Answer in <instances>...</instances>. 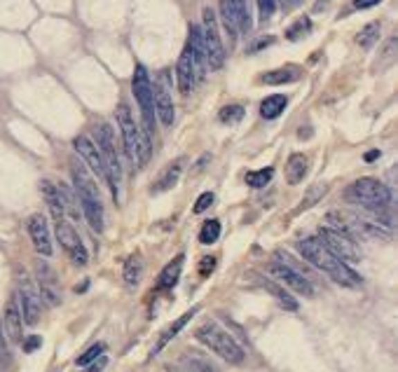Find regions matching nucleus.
<instances>
[{
	"mask_svg": "<svg viewBox=\"0 0 398 372\" xmlns=\"http://www.w3.org/2000/svg\"><path fill=\"white\" fill-rule=\"evenodd\" d=\"M298 253L307 260V263L314 265L316 269H321L323 274H328L335 283H338V286H345V288L361 286V276L356 274V272L349 267L347 263H342V260L335 258L316 237H307V239L298 241Z\"/></svg>",
	"mask_w": 398,
	"mask_h": 372,
	"instance_id": "1",
	"label": "nucleus"
},
{
	"mask_svg": "<svg viewBox=\"0 0 398 372\" xmlns=\"http://www.w3.org/2000/svg\"><path fill=\"white\" fill-rule=\"evenodd\" d=\"M71 176H73V185H75L78 200L82 204V211L87 215L91 229L96 234L103 232V202L99 195V188H96V181L89 176L87 169H84L80 162L71 164Z\"/></svg>",
	"mask_w": 398,
	"mask_h": 372,
	"instance_id": "2",
	"label": "nucleus"
},
{
	"mask_svg": "<svg viewBox=\"0 0 398 372\" xmlns=\"http://www.w3.org/2000/svg\"><path fill=\"white\" fill-rule=\"evenodd\" d=\"M118 124L122 132V143H125V152L132 162H136L138 166L145 164L150 154V139L145 134H141L138 124L134 122L132 110L127 108V103L118 105Z\"/></svg>",
	"mask_w": 398,
	"mask_h": 372,
	"instance_id": "3",
	"label": "nucleus"
},
{
	"mask_svg": "<svg viewBox=\"0 0 398 372\" xmlns=\"http://www.w3.org/2000/svg\"><path fill=\"white\" fill-rule=\"evenodd\" d=\"M197 339L204 346H209L213 353H218L223 361L228 363H235L239 365L244 361V349L239 346V342L232 335L225 330V328H220L216 321H206L204 326L197 328Z\"/></svg>",
	"mask_w": 398,
	"mask_h": 372,
	"instance_id": "4",
	"label": "nucleus"
},
{
	"mask_svg": "<svg viewBox=\"0 0 398 372\" xmlns=\"http://www.w3.org/2000/svg\"><path fill=\"white\" fill-rule=\"evenodd\" d=\"M345 197L352 204L363 206L368 213L391 206V190L377 178H359L345 190Z\"/></svg>",
	"mask_w": 398,
	"mask_h": 372,
	"instance_id": "5",
	"label": "nucleus"
},
{
	"mask_svg": "<svg viewBox=\"0 0 398 372\" xmlns=\"http://www.w3.org/2000/svg\"><path fill=\"white\" fill-rule=\"evenodd\" d=\"M96 148H99L103 162H106V171H108V178L106 183L110 185V192L115 197L120 195V178H122V166H120V157H118V150H115V136H113V129L110 124L101 122L96 127Z\"/></svg>",
	"mask_w": 398,
	"mask_h": 372,
	"instance_id": "6",
	"label": "nucleus"
},
{
	"mask_svg": "<svg viewBox=\"0 0 398 372\" xmlns=\"http://www.w3.org/2000/svg\"><path fill=\"white\" fill-rule=\"evenodd\" d=\"M201 42H204V57H206V68L211 71H218L223 68L225 64V47H223V40H220V33H218V21H216V15H213L211 8H206L201 12Z\"/></svg>",
	"mask_w": 398,
	"mask_h": 372,
	"instance_id": "7",
	"label": "nucleus"
},
{
	"mask_svg": "<svg viewBox=\"0 0 398 372\" xmlns=\"http://www.w3.org/2000/svg\"><path fill=\"white\" fill-rule=\"evenodd\" d=\"M132 91L134 98L138 101L141 115H143V124H145V136H152L155 132V103H152V82L148 78V71L143 66H136L132 78Z\"/></svg>",
	"mask_w": 398,
	"mask_h": 372,
	"instance_id": "8",
	"label": "nucleus"
},
{
	"mask_svg": "<svg viewBox=\"0 0 398 372\" xmlns=\"http://www.w3.org/2000/svg\"><path fill=\"white\" fill-rule=\"evenodd\" d=\"M316 239L321 241L335 258L342 260V263H359L361 260V248L356 244V239H349L345 234L335 232V229H330V227H321Z\"/></svg>",
	"mask_w": 398,
	"mask_h": 372,
	"instance_id": "9",
	"label": "nucleus"
},
{
	"mask_svg": "<svg viewBox=\"0 0 398 372\" xmlns=\"http://www.w3.org/2000/svg\"><path fill=\"white\" fill-rule=\"evenodd\" d=\"M17 305H19L21 319L26 326H35L42 314V302L38 288L30 283L26 274H19V290H17Z\"/></svg>",
	"mask_w": 398,
	"mask_h": 372,
	"instance_id": "10",
	"label": "nucleus"
},
{
	"mask_svg": "<svg viewBox=\"0 0 398 372\" xmlns=\"http://www.w3.org/2000/svg\"><path fill=\"white\" fill-rule=\"evenodd\" d=\"M54 234H57V241H59V246L64 248L66 253L71 256V260L75 265H87V248H84L82 244V239H80V234H78V229L71 225L66 218H59L57 220V225H54Z\"/></svg>",
	"mask_w": 398,
	"mask_h": 372,
	"instance_id": "11",
	"label": "nucleus"
},
{
	"mask_svg": "<svg viewBox=\"0 0 398 372\" xmlns=\"http://www.w3.org/2000/svg\"><path fill=\"white\" fill-rule=\"evenodd\" d=\"M152 103H155V115L164 127H171L176 120L174 110V98H171V87H169V73L162 71L157 80L152 82Z\"/></svg>",
	"mask_w": 398,
	"mask_h": 372,
	"instance_id": "12",
	"label": "nucleus"
},
{
	"mask_svg": "<svg viewBox=\"0 0 398 372\" xmlns=\"http://www.w3.org/2000/svg\"><path fill=\"white\" fill-rule=\"evenodd\" d=\"M267 272H269V276H274L279 283H284L286 288L296 290V293L305 295V297H311V295H314V286H311V281L302 274V272L293 269V267H289V265L279 263V260L269 263Z\"/></svg>",
	"mask_w": 398,
	"mask_h": 372,
	"instance_id": "13",
	"label": "nucleus"
},
{
	"mask_svg": "<svg viewBox=\"0 0 398 372\" xmlns=\"http://www.w3.org/2000/svg\"><path fill=\"white\" fill-rule=\"evenodd\" d=\"M35 283H38V293H40V300H45L47 305L57 307L61 302V295H59V278L54 274V269L50 267L47 263L38 260L35 263Z\"/></svg>",
	"mask_w": 398,
	"mask_h": 372,
	"instance_id": "14",
	"label": "nucleus"
},
{
	"mask_svg": "<svg viewBox=\"0 0 398 372\" xmlns=\"http://www.w3.org/2000/svg\"><path fill=\"white\" fill-rule=\"evenodd\" d=\"M73 148H75V152L82 157V162L89 166V171L96 173V176L106 181V178H108L106 162H103V157H101V152H99V148H96L94 141H91L89 136H75Z\"/></svg>",
	"mask_w": 398,
	"mask_h": 372,
	"instance_id": "15",
	"label": "nucleus"
},
{
	"mask_svg": "<svg viewBox=\"0 0 398 372\" xmlns=\"http://www.w3.org/2000/svg\"><path fill=\"white\" fill-rule=\"evenodd\" d=\"M28 234L33 241V248L40 253L42 258H52L54 248H52V237H50V227H47V218L40 213H33L28 218Z\"/></svg>",
	"mask_w": 398,
	"mask_h": 372,
	"instance_id": "16",
	"label": "nucleus"
},
{
	"mask_svg": "<svg viewBox=\"0 0 398 372\" xmlns=\"http://www.w3.org/2000/svg\"><path fill=\"white\" fill-rule=\"evenodd\" d=\"M176 78H179V89L183 94H190L195 89V82H197V71H195V64H192V54L186 45L183 49L181 59H179V66H176Z\"/></svg>",
	"mask_w": 398,
	"mask_h": 372,
	"instance_id": "17",
	"label": "nucleus"
},
{
	"mask_svg": "<svg viewBox=\"0 0 398 372\" xmlns=\"http://www.w3.org/2000/svg\"><path fill=\"white\" fill-rule=\"evenodd\" d=\"M5 333L12 342L21 344L24 339V319L19 312V305H17V297H12L8 302V309H5Z\"/></svg>",
	"mask_w": 398,
	"mask_h": 372,
	"instance_id": "18",
	"label": "nucleus"
},
{
	"mask_svg": "<svg viewBox=\"0 0 398 372\" xmlns=\"http://www.w3.org/2000/svg\"><path fill=\"white\" fill-rule=\"evenodd\" d=\"M40 192H42V197H45V204L50 206L54 218H57V220L64 218L66 204H64V197H61V192H59L57 185L50 183V181H40Z\"/></svg>",
	"mask_w": 398,
	"mask_h": 372,
	"instance_id": "19",
	"label": "nucleus"
},
{
	"mask_svg": "<svg viewBox=\"0 0 398 372\" xmlns=\"http://www.w3.org/2000/svg\"><path fill=\"white\" fill-rule=\"evenodd\" d=\"M300 68L298 66H284V68H277V71H269L265 76H260V82L262 85H269V87H279V85H291L300 80Z\"/></svg>",
	"mask_w": 398,
	"mask_h": 372,
	"instance_id": "20",
	"label": "nucleus"
},
{
	"mask_svg": "<svg viewBox=\"0 0 398 372\" xmlns=\"http://www.w3.org/2000/svg\"><path fill=\"white\" fill-rule=\"evenodd\" d=\"M307 171H309V159H307V154H291L289 157V164H286V178H289V183L291 185H298V183H302V178L307 176Z\"/></svg>",
	"mask_w": 398,
	"mask_h": 372,
	"instance_id": "21",
	"label": "nucleus"
},
{
	"mask_svg": "<svg viewBox=\"0 0 398 372\" xmlns=\"http://www.w3.org/2000/svg\"><path fill=\"white\" fill-rule=\"evenodd\" d=\"M183 263H186V256L183 253H179L171 263L167 265V267L162 269V274H159V288H174L176 283H179L181 278V272H183Z\"/></svg>",
	"mask_w": 398,
	"mask_h": 372,
	"instance_id": "22",
	"label": "nucleus"
},
{
	"mask_svg": "<svg viewBox=\"0 0 398 372\" xmlns=\"http://www.w3.org/2000/svg\"><path fill=\"white\" fill-rule=\"evenodd\" d=\"M286 105H289V98L284 94H272L260 103V115L265 117V120H277L286 110Z\"/></svg>",
	"mask_w": 398,
	"mask_h": 372,
	"instance_id": "23",
	"label": "nucleus"
},
{
	"mask_svg": "<svg viewBox=\"0 0 398 372\" xmlns=\"http://www.w3.org/2000/svg\"><path fill=\"white\" fill-rule=\"evenodd\" d=\"M232 3V12H235V19H237V28L239 33L248 35L251 28H253V19H251V10L246 0H230Z\"/></svg>",
	"mask_w": 398,
	"mask_h": 372,
	"instance_id": "24",
	"label": "nucleus"
},
{
	"mask_svg": "<svg viewBox=\"0 0 398 372\" xmlns=\"http://www.w3.org/2000/svg\"><path fill=\"white\" fill-rule=\"evenodd\" d=\"M195 314H197V307H195V309H190V312H186V314H183L181 316V319L179 321H176V324L174 326H169L167 328V330H164V335H162V337H159V342H157V346H155V351H152V353H159V351H162L164 349V346H167L169 342H171V339H174L176 337V335H179L181 330H183V328H186V324H188V321L190 319H192V316Z\"/></svg>",
	"mask_w": 398,
	"mask_h": 372,
	"instance_id": "25",
	"label": "nucleus"
},
{
	"mask_svg": "<svg viewBox=\"0 0 398 372\" xmlns=\"http://www.w3.org/2000/svg\"><path fill=\"white\" fill-rule=\"evenodd\" d=\"M220 19H223V28L225 33H228L230 42H235L239 35V28H237V19H235V12H232L230 0H220Z\"/></svg>",
	"mask_w": 398,
	"mask_h": 372,
	"instance_id": "26",
	"label": "nucleus"
},
{
	"mask_svg": "<svg viewBox=\"0 0 398 372\" xmlns=\"http://www.w3.org/2000/svg\"><path fill=\"white\" fill-rule=\"evenodd\" d=\"M181 169H183V164L181 162H176L174 166H169L167 171L162 173V176H159V181L152 185V192H167V190H171L174 188L176 183H179V178H181Z\"/></svg>",
	"mask_w": 398,
	"mask_h": 372,
	"instance_id": "27",
	"label": "nucleus"
},
{
	"mask_svg": "<svg viewBox=\"0 0 398 372\" xmlns=\"http://www.w3.org/2000/svg\"><path fill=\"white\" fill-rule=\"evenodd\" d=\"M141 276H143V258H141L138 253H134V256L125 263V281H127V286H138Z\"/></svg>",
	"mask_w": 398,
	"mask_h": 372,
	"instance_id": "28",
	"label": "nucleus"
},
{
	"mask_svg": "<svg viewBox=\"0 0 398 372\" xmlns=\"http://www.w3.org/2000/svg\"><path fill=\"white\" fill-rule=\"evenodd\" d=\"M171 372H213L209 363H204L201 358H181L179 363L171 368Z\"/></svg>",
	"mask_w": 398,
	"mask_h": 372,
	"instance_id": "29",
	"label": "nucleus"
},
{
	"mask_svg": "<svg viewBox=\"0 0 398 372\" xmlns=\"http://www.w3.org/2000/svg\"><path fill=\"white\" fill-rule=\"evenodd\" d=\"M272 176H274L272 166L260 169V171H248L246 173V185H251V188H265V185L272 181Z\"/></svg>",
	"mask_w": 398,
	"mask_h": 372,
	"instance_id": "30",
	"label": "nucleus"
},
{
	"mask_svg": "<svg viewBox=\"0 0 398 372\" xmlns=\"http://www.w3.org/2000/svg\"><path fill=\"white\" fill-rule=\"evenodd\" d=\"M220 237V222L213 218V220H206L204 222V227H201V234H199V241L201 244H206V246H211V244H216Z\"/></svg>",
	"mask_w": 398,
	"mask_h": 372,
	"instance_id": "31",
	"label": "nucleus"
},
{
	"mask_svg": "<svg viewBox=\"0 0 398 372\" xmlns=\"http://www.w3.org/2000/svg\"><path fill=\"white\" fill-rule=\"evenodd\" d=\"M377 35H379V24L372 21V24H368V26H365V28L359 33V45L365 47V49H370V47L377 42Z\"/></svg>",
	"mask_w": 398,
	"mask_h": 372,
	"instance_id": "32",
	"label": "nucleus"
},
{
	"mask_svg": "<svg viewBox=\"0 0 398 372\" xmlns=\"http://www.w3.org/2000/svg\"><path fill=\"white\" fill-rule=\"evenodd\" d=\"M309 30H311L309 17H302V19H298L289 30H286V38H289V40H300V38H302V35H307Z\"/></svg>",
	"mask_w": 398,
	"mask_h": 372,
	"instance_id": "33",
	"label": "nucleus"
},
{
	"mask_svg": "<svg viewBox=\"0 0 398 372\" xmlns=\"http://www.w3.org/2000/svg\"><path fill=\"white\" fill-rule=\"evenodd\" d=\"M218 117H220V122H225V124H237V122H242L244 108L242 105H225Z\"/></svg>",
	"mask_w": 398,
	"mask_h": 372,
	"instance_id": "34",
	"label": "nucleus"
},
{
	"mask_svg": "<svg viewBox=\"0 0 398 372\" xmlns=\"http://www.w3.org/2000/svg\"><path fill=\"white\" fill-rule=\"evenodd\" d=\"M267 288H269V293H272V295H277V300L281 302V307H286L289 312H298V302L293 300V297L286 293V290H281L279 286H272L269 281H267Z\"/></svg>",
	"mask_w": 398,
	"mask_h": 372,
	"instance_id": "35",
	"label": "nucleus"
},
{
	"mask_svg": "<svg viewBox=\"0 0 398 372\" xmlns=\"http://www.w3.org/2000/svg\"><path fill=\"white\" fill-rule=\"evenodd\" d=\"M103 351H106V344H101V342L99 344H91L89 349L82 353V356H78L75 363L78 365H89V363H94L99 356H103Z\"/></svg>",
	"mask_w": 398,
	"mask_h": 372,
	"instance_id": "36",
	"label": "nucleus"
},
{
	"mask_svg": "<svg viewBox=\"0 0 398 372\" xmlns=\"http://www.w3.org/2000/svg\"><path fill=\"white\" fill-rule=\"evenodd\" d=\"M0 365H3V368H10L12 365V349H10L8 335H5L3 326H0Z\"/></svg>",
	"mask_w": 398,
	"mask_h": 372,
	"instance_id": "37",
	"label": "nucleus"
},
{
	"mask_svg": "<svg viewBox=\"0 0 398 372\" xmlns=\"http://www.w3.org/2000/svg\"><path fill=\"white\" fill-rule=\"evenodd\" d=\"M326 190H328L326 185H314V188H311V190L307 192V200L300 204V209H309L311 204H316L323 195H326Z\"/></svg>",
	"mask_w": 398,
	"mask_h": 372,
	"instance_id": "38",
	"label": "nucleus"
},
{
	"mask_svg": "<svg viewBox=\"0 0 398 372\" xmlns=\"http://www.w3.org/2000/svg\"><path fill=\"white\" fill-rule=\"evenodd\" d=\"M258 10H260V19L267 21L269 17L277 10V0H258Z\"/></svg>",
	"mask_w": 398,
	"mask_h": 372,
	"instance_id": "39",
	"label": "nucleus"
},
{
	"mask_svg": "<svg viewBox=\"0 0 398 372\" xmlns=\"http://www.w3.org/2000/svg\"><path fill=\"white\" fill-rule=\"evenodd\" d=\"M213 200H216V197H213V192H204V195L199 197L197 200V204H195V213H201V211H206L213 204Z\"/></svg>",
	"mask_w": 398,
	"mask_h": 372,
	"instance_id": "40",
	"label": "nucleus"
},
{
	"mask_svg": "<svg viewBox=\"0 0 398 372\" xmlns=\"http://www.w3.org/2000/svg\"><path fill=\"white\" fill-rule=\"evenodd\" d=\"M21 344H24V351H26V353H33V351L42 344V337H38V335H30V337L21 339Z\"/></svg>",
	"mask_w": 398,
	"mask_h": 372,
	"instance_id": "41",
	"label": "nucleus"
},
{
	"mask_svg": "<svg viewBox=\"0 0 398 372\" xmlns=\"http://www.w3.org/2000/svg\"><path fill=\"white\" fill-rule=\"evenodd\" d=\"M213 267H216V258H204V260H201L199 274H201V276H209Z\"/></svg>",
	"mask_w": 398,
	"mask_h": 372,
	"instance_id": "42",
	"label": "nucleus"
},
{
	"mask_svg": "<svg viewBox=\"0 0 398 372\" xmlns=\"http://www.w3.org/2000/svg\"><path fill=\"white\" fill-rule=\"evenodd\" d=\"M382 0H354V8L356 10H368V8H375V5H379Z\"/></svg>",
	"mask_w": 398,
	"mask_h": 372,
	"instance_id": "43",
	"label": "nucleus"
},
{
	"mask_svg": "<svg viewBox=\"0 0 398 372\" xmlns=\"http://www.w3.org/2000/svg\"><path fill=\"white\" fill-rule=\"evenodd\" d=\"M106 356H99V361H94V363H89V368L84 370V372H101L103 368H106Z\"/></svg>",
	"mask_w": 398,
	"mask_h": 372,
	"instance_id": "44",
	"label": "nucleus"
},
{
	"mask_svg": "<svg viewBox=\"0 0 398 372\" xmlns=\"http://www.w3.org/2000/svg\"><path fill=\"white\" fill-rule=\"evenodd\" d=\"M272 42H274V38H272V35H269V38H265V40H258V42H255L253 47H251V52H258V49L267 47V45H272Z\"/></svg>",
	"mask_w": 398,
	"mask_h": 372,
	"instance_id": "45",
	"label": "nucleus"
},
{
	"mask_svg": "<svg viewBox=\"0 0 398 372\" xmlns=\"http://www.w3.org/2000/svg\"><path fill=\"white\" fill-rule=\"evenodd\" d=\"M298 3H300V0H281V5H284V10H291V8H296Z\"/></svg>",
	"mask_w": 398,
	"mask_h": 372,
	"instance_id": "46",
	"label": "nucleus"
},
{
	"mask_svg": "<svg viewBox=\"0 0 398 372\" xmlns=\"http://www.w3.org/2000/svg\"><path fill=\"white\" fill-rule=\"evenodd\" d=\"M377 157H379V150H372V152L365 154V162H375Z\"/></svg>",
	"mask_w": 398,
	"mask_h": 372,
	"instance_id": "47",
	"label": "nucleus"
},
{
	"mask_svg": "<svg viewBox=\"0 0 398 372\" xmlns=\"http://www.w3.org/2000/svg\"><path fill=\"white\" fill-rule=\"evenodd\" d=\"M328 3H330V0H318V3L314 5V12H321L323 8H326Z\"/></svg>",
	"mask_w": 398,
	"mask_h": 372,
	"instance_id": "48",
	"label": "nucleus"
}]
</instances>
